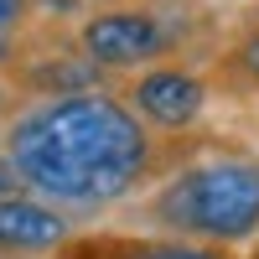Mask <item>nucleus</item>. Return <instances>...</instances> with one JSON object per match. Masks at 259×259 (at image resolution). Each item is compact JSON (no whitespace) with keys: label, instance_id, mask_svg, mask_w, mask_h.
I'll list each match as a JSON object with an SVG mask.
<instances>
[{"label":"nucleus","instance_id":"nucleus-8","mask_svg":"<svg viewBox=\"0 0 259 259\" xmlns=\"http://www.w3.org/2000/svg\"><path fill=\"white\" fill-rule=\"evenodd\" d=\"M36 21V0H0V68L16 57V41Z\"/></svg>","mask_w":259,"mask_h":259},{"label":"nucleus","instance_id":"nucleus-6","mask_svg":"<svg viewBox=\"0 0 259 259\" xmlns=\"http://www.w3.org/2000/svg\"><path fill=\"white\" fill-rule=\"evenodd\" d=\"M78 233L73 212L57 207L36 192L0 202V259H26V254H52Z\"/></svg>","mask_w":259,"mask_h":259},{"label":"nucleus","instance_id":"nucleus-10","mask_svg":"<svg viewBox=\"0 0 259 259\" xmlns=\"http://www.w3.org/2000/svg\"><path fill=\"white\" fill-rule=\"evenodd\" d=\"M16 104H21V94L11 89V83H6V78H0V124H6V114L16 109Z\"/></svg>","mask_w":259,"mask_h":259},{"label":"nucleus","instance_id":"nucleus-13","mask_svg":"<svg viewBox=\"0 0 259 259\" xmlns=\"http://www.w3.org/2000/svg\"><path fill=\"white\" fill-rule=\"evenodd\" d=\"M249 259H259V244H254V254H249Z\"/></svg>","mask_w":259,"mask_h":259},{"label":"nucleus","instance_id":"nucleus-9","mask_svg":"<svg viewBox=\"0 0 259 259\" xmlns=\"http://www.w3.org/2000/svg\"><path fill=\"white\" fill-rule=\"evenodd\" d=\"M21 192H31V187H26V177L16 171V161L0 150V202H6V197H21Z\"/></svg>","mask_w":259,"mask_h":259},{"label":"nucleus","instance_id":"nucleus-7","mask_svg":"<svg viewBox=\"0 0 259 259\" xmlns=\"http://www.w3.org/2000/svg\"><path fill=\"white\" fill-rule=\"evenodd\" d=\"M207 83L223 94H259V26H244L207 57Z\"/></svg>","mask_w":259,"mask_h":259},{"label":"nucleus","instance_id":"nucleus-12","mask_svg":"<svg viewBox=\"0 0 259 259\" xmlns=\"http://www.w3.org/2000/svg\"><path fill=\"white\" fill-rule=\"evenodd\" d=\"M83 6H119V0H83Z\"/></svg>","mask_w":259,"mask_h":259},{"label":"nucleus","instance_id":"nucleus-5","mask_svg":"<svg viewBox=\"0 0 259 259\" xmlns=\"http://www.w3.org/2000/svg\"><path fill=\"white\" fill-rule=\"evenodd\" d=\"M52 259H239V249L182 233H73Z\"/></svg>","mask_w":259,"mask_h":259},{"label":"nucleus","instance_id":"nucleus-4","mask_svg":"<svg viewBox=\"0 0 259 259\" xmlns=\"http://www.w3.org/2000/svg\"><path fill=\"white\" fill-rule=\"evenodd\" d=\"M109 89L156 135H187V130H197L207 104H212L207 73L197 62H187V57H166V62H150V68H135V73L114 78Z\"/></svg>","mask_w":259,"mask_h":259},{"label":"nucleus","instance_id":"nucleus-2","mask_svg":"<svg viewBox=\"0 0 259 259\" xmlns=\"http://www.w3.org/2000/svg\"><path fill=\"white\" fill-rule=\"evenodd\" d=\"M156 233H182L202 244H254L259 239V156L249 150H192L171 166L140 202Z\"/></svg>","mask_w":259,"mask_h":259},{"label":"nucleus","instance_id":"nucleus-11","mask_svg":"<svg viewBox=\"0 0 259 259\" xmlns=\"http://www.w3.org/2000/svg\"><path fill=\"white\" fill-rule=\"evenodd\" d=\"M244 26H259V0H254V6L244 11Z\"/></svg>","mask_w":259,"mask_h":259},{"label":"nucleus","instance_id":"nucleus-1","mask_svg":"<svg viewBox=\"0 0 259 259\" xmlns=\"http://www.w3.org/2000/svg\"><path fill=\"white\" fill-rule=\"evenodd\" d=\"M202 145L207 135L197 130L187 135L145 130L114 89L21 99L0 124V150L16 161L26 187L68 212L130 202Z\"/></svg>","mask_w":259,"mask_h":259},{"label":"nucleus","instance_id":"nucleus-3","mask_svg":"<svg viewBox=\"0 0 259 259\" xmlns=\"http://www.w3.org/2000/svg\"><path fill=\"white\" fill-rule=\"evenodd\" d=\"M78 52L104 68L109 78H124L135 68L166 57H187L197 41H192V21L171 16L161 0H119V6H89L83 21L73 26ZM192 62V57H187Z\"/></svg>","mask_w":259,"mask_h":259}]
</instances>
